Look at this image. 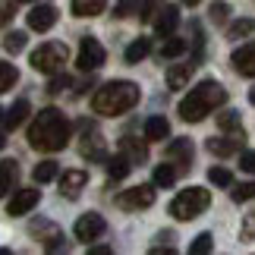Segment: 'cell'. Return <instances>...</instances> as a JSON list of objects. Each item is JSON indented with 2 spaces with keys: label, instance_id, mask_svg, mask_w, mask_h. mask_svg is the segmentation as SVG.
Returning <instances> with one entry per match:
<instances>
[{
  "label": "cell",
  "instance_id": "cell-44",
  "mask_svg": "<svg viewBox=\"0 0 255 255\" xmlns=\"http://www.w3.org/2000/svg\"><path fill=\"white\" fill-rule=\"evenodd\" d=\"M183 3H186V6H195V3H199V0H183Z\"/></svg>",
  "mask_w": 255,
  "mask_h": 255
},
{
  "label": "cell",
  "instance_id": "cell-33",
  "mask_svg": "<svg viewBox=\"0 0 255 255\" xmlns=\"http://www.w3.org/2000/svg\"><path fill=\"white\" fill-rule=\"evenodd\" d=\"M211 246H214L211 233H199V237L192 240V246H189V252H192V255H205V252H211Z\"/></svg>",
  "mask_w": 255,
  "mask_h": 255
},
{
  "label": "cell",
  "instance_id": "cell-42",
  "mask_svg": "<svg viewBox=\"0 0 255 255\" xmlns=\"http://www.w3.org/2000/svg\"><path fill=\"white\" fill-rule=\"evenodd\" d=\"M9 19H13V3H3V0H0V25H6Z\"/></svg>",
  "mask_w": 255,
  "mask_h": 255
},
{
  "label": "cell",
  "instance_id": "cell-18",
  "mask_svg": "<svg viewBox=\"0 0 255 255\" xmlns=\"http://www.w3.org/2000/svg\"><path fill=\"white\" fill-rule=\"evenodd\" d=\"M120 151L129 158L132 164H139V161H145L148 158V148H145V142H139V139H132V135H126V139H120Z\"/></svg>",
  "mask_w": 255,
  "mask_h": 255
},
{
  "label": "cell",
  "instance_id": "cell-1",
  "mask_svg": "<svg viewBox=\"0 0 255 255\" xmlns=\"http://www.w3.org/2000/svg\"><path fill=\"white\" fill-rule=\"evenodd\" d=\"M28 145L38 151H60L70 145V123L57 107H44L28 126Z\"/></svg>",
  "mask_w": 255,
  "mask_h": 255
},
{
  "label": "cell",
  "instance_id": "cell-28",
  "mask_svg": "<svg viewBox=\"0 0 255 255\" xmlns=\"http://www.w3.org/2000/svg\"><path fill=\"white\" fill-rule=\"evenodd\" d=\"M218 126H221V129H227V132H243V123H240V114L237 111L218 114Z\"/></svg>",
  "mask_w": 255,
  "mask_h": 255
},
{
  "label": "cell",
  "instance_id": "cell-24",
  "mask_svg": "<svg viewBox=\"0 0 255 255\" xmlns=\"http://www.w3.org/2000/svg\"><path fill=\"white\" fill-rule=\"evenodd\" d=\"M16 173H19V167H16V161H3L0 164V199L13 189V183H16Z\"/></svg>",
  "mask_w": 255,
  "mask_h": 255
},
{
  "label": "cell",
  "instance_id": "cell-47",
  "mask_svg": "<svg viewBox=\"0 0 255 255\" xmlns=\"http://www.w3.org/2000/svg\"><path fill=\"white\" fill-rule=\"evenodd\" d=\"M25 3H32V0H25Z\"/></svg>",
  "mask_w": 255,
  "mask_h": 255
},
{
  "label": "cell",
  "instance_id": "cell-29",
  "mask_svg": "<svg viewBox=\"0 0 255 255\" xmlns=\"http://www.w3.org/2000/svg\"><path fill=\"white\" fill-rule=\"evenodd\" d=\"M16 79H19L16 66H13V63H3V60H0V95H3L6 88H13V85H16Z\"/></svg>",
  "mask_w": 255,
  "mask_h": 255
},
{
  "label": "cell",
  "instance_id": "cell-11",
  "mask_svg": "<svg viewBox=\"0 0 255 255\" xmlns=\"http://www.w3.org/2000/svg\"><path fill=\"white\" fill-rule=\"evenodd\" d=\"M230 63H233V70H237L240 76H255V41L243 44L240 51H233Z\"/></svg>",
  "mask_w": 255,
  "mask_h": 255
},
{
  "label": "cell",
  "instance_id": "cell-34",
  "mask_svg": "<svg viewBox=\"0 0 255 255\" xmlns=\"http://www.w3.org/2000/svg\"><path fill=\"white\" fill-rule=\"evenodd\" d=\"M139 9H142V0H117L114 16H132V13H139Z\"/></svg>",
  "mask_w": 255,
  "mask_h": 255
},
{
  "label": "cell",
  "instance_id": "cell-2",
  "mask_svg": "<svg viewBox=\"0 0 255 255\" xmlns=\"http://www.w3.org/2000/svg\"><path fill=\"white\" fill-rule=\"evenodd\" d=\"M139 85L135 82H126V79H117V82H107L104 88H98L95 98H92V111L101 114V117H120L126 111H132L139 104Z\"/></svg>",
  "mask_w": 255,
  "mask_h": 255
},
{
  "label": "cell",
  "instance_id": "cell-32",
  "mask_svg": "<svg viewBox=\"0 0 255 255\" xmlns=\"http://www.w3.org/2000/svg\"><path fill=\"white\" fill-rule=\"evenodd\" d=\"M173 180H176V170L170 167V164H161V167H154V186H173Z\"/></svg>",
  "mask_w": 255,
  "mask_h": 255
},
{
  "label": "cell",
  "instance_id": "cell-7",
  "mask_svg": "<svg viewBox=\"0 0 255 255\" xmlns=\"http://www.w3.org/2000/svg\"><path fill=\"white\" fill-rule=\"evenodd\" d=\"M104 230H107V221L101 218V214H95V211H88V214H82L79 221H76V227H73V233H76V240L79 243H92V240H101L104 237Z\"/></svg>",
  "mask_w": 255,
  "mask_h": 255
},
{
  "label": "cell",
  "instance_id": "cell-22",
  "mask_svg": "<svg viewBox=\"0 0 255 255\" xmlns=\"http://www.w3.org/2000/svg\"><path fill=\"white\" fill-rule=\"evenodd\" d=\"M32 230H41V233H44V240H41V243H44V249H60L63 233L57 230L54 224H44V221H41V224H32Z\"/></svg>",
  "mask_w": 255,
  "mask_h": 255
},
{
  "label": "cell",
  "instance_id": "cell-35",
  "mask_svg": "<svg viewBox=\"0 0 255 255\" xmlns=\"http://www.w3.org/2000/svg\"><path fill=\"white\" fill-rule=\"evenodd\" d=\"M208 180H211L214 186H230V183H233V173H230L227 167H211V170H208Z\"/></svg>",
  "mask_w": 255,
  "mask_h": 255
},
{
  "label": "cell",
  "instance_id": "cell-16",
  "mask_svg": "<svg viewBox=\"0 0 255 255\" xmlns=\"http://www.w3.org/2000/svg\"><path fill=\"white\" fill-rule=\"evenodd\" d=\"M170 135V123L164 117H148L145 120V139L148 142H164Z\"/></svg>",
  "mask_w": 255,
  "mask_h": 255
},
{
  "label": "cell",
  "instance_id": "cell-27",
  "mask_svg": "<svg viewBox=\"0 0 255 255\" xmlns=\"http://www.w3.org/2000/svg\"><path fill=\"white\" fill-rule=\"evenodd\" d=\"M32 176H35V183H51V180H57V161H41L32 170Z\"/></svg>",
  "mask_w": 255,
  "mask_h": 255
},
{
  "label": "cell",
  "instance_id": "cell-40",
  "mask_svg": "<svg viewBox=\"0 0 255 255\" xmlns=\"http://www.w3.org/2000/svg\"><path fill=\"white\" fill-rule=\"evenodd\" d=\"M227 13H230L227 3H214V6H211V19H214V22H224V19H227Z\"/></svg>",
  "mask_w": 255,
  "mask_h": 255
},
{
  "label": "cell",
  "instance_id": "cell-45",
  "mask_svg": "<svg viewBox=\"0 0 255 255\" xmlns=\"http://www.w3.org/2000/svg\"><path fill=\"white\" fill-rule=\"evenodd\" d=\"M249 101H252V104H255V88H252V92H249Z\"/></svg>",
  "mask_w": 255,
  "mask_h": 255
},
{
  "label": "cell",
  "instance_id": "cell-10",
  "mask_svg": "<svg viewBox=\"0 0 255 255\" xmlns=\"http://www.w3.org/2000/svg\"><path fill=\"white\" fill-rule=\"evenodd\" d=\"M25 22L32 32H51L54 22H57V9L54 6H32L25 16Z\"/></svg>",
  "mask_w": 255,
  "mask_h": 255
},
{
  "label": "cell",
  "instance_id": "cell-19",
  "mask_svg": "<svg viewBox=\"0 0 255 255\" xmlns=\"http://www.w3.org/2000/svg\"><path fill=\"white\" fill-rule=\"evenodd\" d=\"M240 142H243V132H237L233 139H208V151L211 154H221V158H227V154H233L240 148Z\"/></svg>",
  "mask_w": 255,
  "mask_h": 255
},
{
  "label": "cell",
  "instance_id": "cell-14",
  "mask_svg": "<svg viewBox=\"0 0 255 255\" xmlns=\"http://www.w3.org/2000/svg\"><path fill=\"white\" fill-rule=\"evenodd\" d=\"M192 73H195V60L176 63V66H170V70H167V85L170 88H186V85H189V79H192Z\"/></svg>",
  "mask_w": 255,
  "mask_h": 255
},
{
  "label": "cell",
  "instance_id": "cell-4",
  "mask_svg": "<svg viewBox=\"0 0 255 255\" xmlns=\"http://www.w3.org/2000/svg\"><path fill=\"white\" fill-rule=\"evenodd\" d=\"M208 205H211V192L202 189V186H189V189H183L170 202V214L176 221H192V218H199Z\"/></svg>",
  "mask_w": 255,
  "mask_h": 255
},
{
  "label": "cell",
  "instance_id": "cell-5",
  "mask_svg": "<svg viewBox=\"0 0 255 255\" xmlns=\"http://www.w3.org/2000/svg\"><path fill=\"white\" fill-rule=\"evenodd\" d=\"M66 57H70V51H66L63 41H44L38 51H32V70H35V73L54 76V73L63 70Z\"/></svg>",
  "mask_w": 255,
  "mask_h": 255
},
{
  "label": "cell",
  "instance_id": "cell-37",
  "mask_svg": "<svg viewBox=\"0 0 255 255\" xmlns=\"http://www.w3.org/2000/svg\"><path fill=\"white\" fill-rule=\"evenodd\" d=\"M243 240L246 243L255 240V214H246V221H243Z\"/></svg>",
  "mask_w": 255,
  "mask_h": 255
},
{
  "label": "cell",
  "instance_id": "cell-31",
  "mask_svg": "<svg viewBox=\"0 0 255 255\" xmlns=\"http://www.w3.org/2000/svg\"><path fill=\"white\" fill-rule=\"evenodd\" d=\"M22 47H25V32H6V35H3V51L19 54Z\"/></svg>",
  "mask_w": 255,
  "mask_h": 255
},
{
  "label": "cell",
  "instance_id": "cell-8",
  "mask_svg": "<svg viewBox=\"0 0 255 255\" xmlns=\"http://www.w3.org/2000/svg\"><path fill=\"white\" fill-rule=\"evenodd\" d=\"M117 205L123 211H139V208H151L154 205V186H132L117 195Z\"/></svg>",
  "mask_w": 255,
  "mask_h": 255
},
{
  "label": "cell",
  "instance_id": "cell-9",
  "mask_svg": "<svg viewBox=\"0 0 255 255\" xmlns=\"http://www.w3.org/2000/svg\"><path fill=\"white\" fill-rule=\"evenodd\" d=\"M38 199H41L38 189H16L13 199H9V205H6V214L9 218H22V214H28L38 205Z\"/></svg>",
  "mask_w": 255,
  "mask_h": 255
},
{
  "label": "cell",
  "instance_id": "cell-39",
  "mask_svg": "<svg viewBox=\"0 0 255 255\" xmlns=\"http://www.w3.org/2000/svg\"><path fill=\"white\" fill-rule=\"evenodd\" d=\"M240 167L249 170V173H255V151H243L240 154Z\"/></svg>",
  "mask_w": 255,
  "mask_h": 255
},
{
  "label": "cell",
  "instance_id": "cell-15",
  "mask_svg": "<svg viewBox=\"0 0 255 255\" xmlns=\"http://www.w3.org/2000/svg\"><path fill=\"white\" fill-rule=\"evenodd\" d=\"M167 158L176 161L180 167H189V161H192V142L189 139H173L167 145Z\"/></svg>",
  "mask_w": 255,
  "mask_h": 255
},
{
  "label": "cell",
  "instance_id": "cell-41",
  "mask_svg": "<svg viewBox=\"0 0 255 255\" xmlns=\"http://www.w3.org/2000/svg\"><path fill=\"white\" fill-rule=\"evenodd\" d=\"M158 3H161V0H145V6H142V19H154V13H161Z\"/></svg>",
  "mask_w": 255,
  "mask_h": 255
},
{
  "label": "cell",
  "instance_id": "cell-6",
  "mask_svg": "<svg viewBox=\"0 0 255 255\" xmlns=\"http://www.w3.org/2000/svg\"><path fill=\"white\" fill-rule=\"evenodd\" d=\"M101 63H104V47H101V41L92 38V35H85L82 41H79V57H76V66H79L82 73H92Z\"/></svg>",
  "mask_w": 255,
  "mask_h": 255
},
{
  "label": "cell",
  "instance_id": "cell-30",
  "mask_svg": "<svg viewBox=\"0 0 255 255\" xmlns=\"http://www.w3.org/2000/svg\"><path fill=\"white\" fill-rule=\"evenodd\" d=\"M255 32V19H240V22H233L230 28H227V38H246V35H252Z\"/></svg>",
  "mask_w": 255,
  "mask_h": 255
},
{
  "label": "cell",
  "instance_id": "cell-48",
  "mask_svg": "<svg viewBox=\"0 0 255 255\" xmlns=\"http://www.w3.org/2000/svg\"><path fill=\"white\" fill-rule=\"evenodd\" d=\"M0 114H3V111H0ZM0 120H3V117H0Z\"/></svg>",
  "mask_w": 255,
  "mask_h": 255
},
{
  "label": "cell",
  "instance_id": "cell-13",
  "mask_svg": "<svg viewBox=\"0 0 255 255\" xmlns=\"http://www.w3.org/2000/svg\"><path fill=\"white\" fill-rule=\"evenodd\" d=\"M85 183H88V173L85 170H63V176H60V192H66L70 199H76V195L82 192Z\"/></svg>",
  "mask_w": 255,
  "mask_h": 255
},
{
  "label": "cell",
  "instance_id": "cell-46",
  "mask_svg": "<svg viewBox=\"0 0 255 255\" xmlns=\"http://www.w3.org/2000/svg\"><path fill=\"white\" fill-rule=\"evenodd\" d=\"M3 145H6V139H3V135H0V148H3Z\"/></svg>",
  "mask_w": 255,
  "mask_h": 255
},
{
  "label": "cell",
  "instance_id": "cell-43",
  "mask_svg": "<svg viewBox=\"0 0 255 255\" xmlns=\"http://www.w3.org/2000/svg\"><path fill=\"white\" fill-rule=\"evenodd\" d=\"M88 252H92V255H111V249H107V246H95V249H88Z\"/></svg>",
  "mask_w": 255,
  "mask_h": 255
},
{
  "label": "cell",
  "instance_id": "cell-26",
  "mask_svg": "<svg viewBox=\"0 0 255 255\" xmlns=\"http://www.w3.org/2000/svg\"><path fill=\"white\" fill-rule=\"evenodd\" d=\"M186 38H167L164 41V47H161V60H173V57H180V54H186Z\"/></svg>",
  "mask_w": 255,
  "mask_h": 255
},
{
  "label": "cell",
  "instance_id": "cell-25",
  "mask_svg": "<svg viewBox=\"0 0 255 255\" xmlns=\"http://www.w3.org/2000/svg\"><path fill=\"white\" fill-rule=\"evenodd\" d=\"M148 51H151V41H148V38H135V41L126 47V63L145 60V57H148Z\"/></svg>",
  "mask_w": 255,
  "mask_h": 255
},
{
  "label": "cell",
  "instance_id": "cell-21",
  "mask_svg": "<svg viewBox=\"0 0 255 255\" xmlns=\"http://www.w3.org/2000/svg\"><path fill=\"white\" fill-rule=\"evenodd\" d=\"M28 111H32V104H28L25 98H19V101L9 107V114H6V126H9V129L22 126V123H25V117H28Z\"/></svg>",
  "mask_w": 255,
  "mask_h": 255
},
{
  "label": "cell",
  "instance_id": "cell-38",
  "mask_svg": "<svg viewBox=\"0 0 255 255\" xmlns=\"http://www.w3.org/2000/svg\"><path fill=\"white\" fill-rule=\"evenodd\" d=\"M63 88H70V79H66V76H57V73H54V79H51V85H47V92L57 95V92H63Z\"/></svg>",
  "mask_w": 255,
  "mask_h": 255
},
{
  "label": "cell",
  "instance_id": "cell-36",
  "mask_svg": "<svg viewBox=\"0 0 255 255\" xmlns=\"http://www.w3.org/2000/svg\"><path fill=\"white\" fill-rule=\"evenodd\" d=\"M249 199H255V183H243L233 189V202H249Z\"/></svg>",
  "mask_w": 255,
  "mask_h": 255
},
{
  "label": "cell",
  "instance_id": "cell-17",
  "mask_svg": "<svg viewBox=\"0 0 255 255\" xmlns=\"http://www.w3.org/2000/svg\"><path fill=\"white\" fill-rule=\"evenodd\" d=\"M82 154H85L88 161H107V148H104L101 132H95V129H92V139L85 135V142H82Z\"/></svg>",
  "mask_w": 255,
  "mask_h": 255
},
{
  "label": "cell",
  "instance_id": "cell-20",
  "mask_svg": "<svg viewBox=\"0 0 255 255\" xmlns=\"http://www.w3.org/2000/svg\"><path fill=\"white\" fill-rule=\"evenodd\" d=\"M104 6H107V0H73V16H98V13H104Z\"/></svg>",
  "mask_w": 255,
  "mask_h": 255
},
{
  "label": "cell",
  "instance_id": "cell-23",
  "mask_svg": "<svg viewBox=\"0 0 255 255\" xmlns=\"http://www.w3.org/2000/svg\"><path fill=\"white\" fill-rule=\"evenodd\" d=\"M129 170H132V161L126 158V154L107 158V173H111V180H123V176H129Z\"/></svg>",
  "mask_w": 255,
  "mask_h": 255
},
{
  "label": "cell",
  "instance_id": "cell-12",
  "mask_svg": "<svg viewBox=\"0 0 255 255\" xmlns=\"http://www.w3.org/2000/svg\"><path fill=\"white\" fill-rule=\"evenodd\" d=\"M176 25H180V9H176L173 3H167V6H164V9H161V16H158V22H154V32H158L161 38H170Z\"/></svg>",
  "mask_w": 255,
  "mask_h": 255
},
{
  "label": "cell",
  "instance_id": "cell-3",
  "mask_svg": "<svg viewBox=\"0 0 255 255\" xmlns=\"http://www.w3.org/2000/svg\"><path fill=\"white\" fill-rule=\"evenodd\" d=\"M224 101H227V88L221 82H214V79H205L180 101V117L186 123H202L205 117H208L214 107H221Z\"/></svg>",
  "mask_w": 255,
  "mask_h": 255
}]
</instances>
